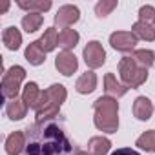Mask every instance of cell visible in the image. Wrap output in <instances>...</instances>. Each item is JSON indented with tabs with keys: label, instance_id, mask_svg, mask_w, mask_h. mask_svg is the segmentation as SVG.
I'll return each instance as SVG.
<instances>
[{
	"label": "cell",
	"instance_id": "obj_2",
	"mask_svg": "<svg viewBox=\"0 0 155 155\" xmlns=\"http://www.w3.org/2000/svg\"><path fill=\"white\" fill-rule=\"evenodd\" d=\"M93 122L97 126V130L104 131V133H115L119 130V102L113 97H99L93 102Z\"/></svg>",
	"mask_w": 155,
	"mask_h": 155
},
{
	"label": "cell",
	"instance_id": "obj_17",
	"mask_svg": "<svg viewBox=\"0 0 155 155\" xmlns=\"http://www.w3.org/2000/svg\"><path fill=\"white\" fill-rule=\"evenodd\" d=\"M6 113L11 120H22L28 113V106L22 99H13L6 104Z\"/></svg>",
	"mask_w": 155,
	"mask_h": 155
},
{
	"label": "cell",
	"instance_id": "obj_16",
	"mask_svg": "<svg viewBox=\"0 0 155 155\" xmlns=\"http://www.w3.org/2000/svg\"><path fill=\"white\" fill-rule=\"evenodd\" d=\"M2 40H4V44H6V48H8L9 51H17V49L22 46V35H20V31H18L15 26H9V28L4 29Z\"/></svg>",
	"mask_w": 155,
	"mask_h": 155
},
{
	"label": "cell",
	"instance_id": "obj_5",
	"mask_svg": "<svg viewBox=\"0 0 155 155\" xmlns=\"http://www.w3.org/2000/svg\"><path fill=\"white\" fill-rule=\"evenodd\" d=\"M24 79H26V69L22 66H11L9 69H6L2 77V97L9 101L17 99Z\"/></svg>",
	"mask_w": 155,
	"mask_h": 155
},
{
	"label": "cell",
	"instance_id": "obj_11",
	"mask_svg": "<svg viewBox=\"0 0 155 155\" xmlns=\"http://www.w3.org/2000/svg\"><path fill=\"white\" fill-rule=\"evenodd\" d=\"M95 88H97V75L93 71L82 73L79 79H77V82H75V90L81 95H90V93L95 91Z\"/></svg>",
	"mask_w": 155,
	"mask_h": 155
},
{
	"label": "cell",
	"instance_id": "obj_6",
	"mask_svg": "<svg viewBox=\"0 0 155 155\" xmlns=\"http://www.w3.org/2000/svg\"><path fill=\"white\" fill-rule=\"evenodd\" d=\"M82 57H84L86 66L91 68V69H97L106 62V51H104V48H102V44L99 40L88 42V46L82 51Z\"/></svg>",
	"mask_w": 155,
	"mask_h": 155
},
{
	"label": "cell",
	"instance_id": "obj_28",
	"mask_svg": "<svg viewBox=\"0 0 155 155\" xmlns=\"http://www.w3.org/2000/svg\"><path fill=\"white\" fill-rule=\"evenodd\" d=\"M111 155H140V153L135 151V150H131V148H119V150H115Z\"/></svg>",
	"mask_w": 155,
	"mask_h": 155
},
{
	"label": "cell",
	"instance_id": "obj_8",
	"mask_svg": "<svg viewBox=\"0 0 155 155\" xmlns=\"http://www.w3.org/2000/svg\"><path fill=\"white\" fill-rule=\"evenodd\" d=\"M79 18H81L79 8H77V6H71V4H66V6L58 8V11H57V15H55V24L68 29V28L73 26L75 22H79Z\"/></svg>",
	"mask_w": 155,
	"mask_h": 155
},
{
	"label": "cell",
	"instance_id": "obj_18",
	"mask_svg": "<svg viewBox=\"0 0 155 155\" xmlns=\"http://www.w3.org/2000/svg\"><path fill=\"white\" fill-rule=\"evenodd\" d=\"M131 33L137 38H142V40H148V42L155 40V28L151 24H148V22H142V20H137L131 26Z\"/></svg>",
	"mask_w": 155,
	"mask_h": 155
},
{
	"label": "cell",
	"instance_id": "obj_1",
	"mask_svg": "<svg viewBox=\"0 0 155 155\" xmlns=\"http://www.w3.org/2000/svg\"><path fill=\"white\" fill-rule=\"evenodd\" d=\"M26 131L24 155H75L71 140L66 135L64 124L55 117L48 120H37Z\"/></svg>",
	"mask_w": 155,
	"mask_h": 155
},
{
	"label": "cell",
	"instance_id": "obj_30",
	"mask_svg": "<svg viewBox=\"0 0 155 155\" xmlns=\"http://www.w3.org/2000/svg\"><path fill=\"white\" fill-rule=\"evenodd\" d=\"M8 8H9V2H6V4H4V8H2V13H6V11H8Z\"/></svg>",
	"mask_w": 155,
	"mask_h": 155
},
{
	"label": "cell",
	"instance_id": "obj_14",
	"mask_svg": "<svg viewBox=\"0 0 155 155\" xmlns=\"http://www.w3.org/2000/svg\"><path fill=\"white\" fill-rule=\"evenodd\" d=\"M40 97H42V91L38 90V84H37V82H28V84L24 86V91H22V101L26 102V106H28V108L37 110Z\"/></svg>",
	"mask_w": 155,
	"mask_h": 155
},
{
	"label": "cell",
	"instance_id": "obj_10",
	"mask_svg": "<svg viewBox=\"0 0 155 155\" xmlns=\"http://www.w3.org/2000/svg\"><path fill=\"white\" fill-rule=\"evenodd\" d=\"M24 150H26V131L24 130L13 131L6 139V153L8 155H20Z\"/></svg>",
	"mask_w": 155,
	"mask_h": 155
},
{
	"label": "cell",
	"instance_id": "obj_3",
	"mask_svg": "<svg viewBox=\"0 0 155 155\" xmlns=\"http://www.w3.org/2000/svg\"><path fill=\"white\" fill-rule=\"evenodd\" d=\"M68 97V91L62 84H51L46 91H42V97L37 106V120H48L55 119L60 111V106L64 104Z\"/></svg>",
	"mask_w": 155,
	"mask_h": 155
},
{
	"label": "cell",
	"instance_id": "obj_7",
	"mask_svg": "<svg viewBox=\"0 0 155 155\" xmlns=\"http://www.w3.org/2000/svg\"><path fill=\"white\" fill-rule=\"evenodd\" d=\"M139 38L131 31H115L110 35V44L113 49L122 51V53H133Z\"/></svg>",
	"mask_w": 155,
	"mask_h": 155
},
{
	"label": "cell",
	"instance_id": "obj_29",
	"mask_svg": "<svg viewBox=\"0 0 155 155\" xmlns=\"http://www.w3.org/2000/svg\"><path fill=\"white\" fill-rule=\"evenodd\" d=\"M75 155H91V153H88V151H82V150H77V153Z\"/></svg>",
	"mask_w": 155,
	"mask_h": 155
},
{
	"label": "cell",
	"instance_id": "obj_27",
	"mask_svg": "<svg viewBox=\"0 0 155 155\" xmlns=\"http://www.w3.org/2000/svg\"><path fill=\"white\" fill-rule=\"evenodd\" d=\"M139 20L151 24V22L155 20V8H153V6H142V8L139 9Z\"/></svg>",
	"mask_w": 155,
	"mask_h": 155
},
{
	"label": "cell",
	"instance_id": "obj_22",
	"mask_svg": "<svg viewBox=\"0 0 155 155\" xmlns=\"http://www.w3.org/2000/svg\"><path fill=\"white\" fill-rule=\"evenodd\" d=\"M42 22H44V17L40 13H28V15L22 17V28H24L26 33L38 31L40 26H42Z\"/></svg>",
	"mask_w": 155,
	"mask_h": 155
},
{
	"label": "cell",
	"instance_id": "obj_21",
	"mask_svg": "<svg viewBox=\"0 0 155 155\" xmlns=\"http://www.w3.org/2000/svg\"><path fill=\"white\" fill-rule=\"evenodd\" d=\"M130 57H131L140 68H144V69L151 68L153 62H155V53H153L151 49H135Z\"/></svg>",
	"mask_w": 155,
	"mask_h": 155
},
{
	"label": "cell",
	"instance_id": "obj_24",
	"mask_svg": "<svg viewBox=\"0 0 155 155\" xmlns=\"http://www.w3.org/2000/svg\"><path fill=\"white\" fill-rule=\"evenodd\" d=\"M20 9H26L29 13H46L51 9V2L49 0H29V2H18Z\"/></svg>",
	"mask_w": 155,
	"mask_h": 155
},
{
	"label": "cell",
	"instance_id": "obj_4",
	"mask_svg": "<svg viewBox=\"0 0 155 155\" xmlns=\"http://www.w3.org/2000/svg\"><path fill=\"white\" fill-rule=\"evenodd\" d=\"M119 75H120V81L122 84L130 90H135L139 86H142L148 81V69L140 68L131 57H124L119 62Z\"/></svg>",
	"mask_w": 155,
	"mask_h": 155
},
{
	"label": "cell",
	"instance_id": "obj_26",
	"mask_svg": "<svg viewBox=\"0 0 155 155\" xmlns=\"http://www.w3.org/2000/svg\"><path fill=\"white\" fill-rule=\"evenodd\" d=\"M115 8H117V0H101V2L95 4V13H97L99 18H104V17H108Z\"/></svg>",
	"mask_w": 155,
	"mask_h": 155
},
{
	"label": "cell",
	"instance_id": "obj_9",
	"mask_svg": "<svg viewBox=\"0 0 155 155\" xmlns=\"http://www.w3.org/2000/svg\"><path fill=\"white\" fill-rule=\"evenodd\" d=\"M55 68L58 69V73L69 77V75H73L77 71V68H79V60H77V57L71 51H60L55 57Z\"/></svg>",
	"mask_w": 155,
	"mask_h": 155
},
{
	"label": "cell",
	"instance_id": "obj_25",
	"mask_svg": "<svg viewBox=\"0 0 155 155\" xmlns=\"http://www.w3.org/2000/svg\"><path fill=\"white\" fill-rule=\"evenodd\" d=\"M135 146H139L140 150H146V151H150V153H155V130L144 131V133L137 139Z\"/></svg>",
	"mask_w": 155,
	"mask_h": 155
},
{
	"label": "cell",
	"instance_id": "obj_15",
	"mask_svg": "<svg viewBox=\"0 0 155 155\" xmlns=\"http://www.w3.org/2000/svg\"><path fill=\"white\" fill-rule=\"evenodd\" d=\"M26 60H28L29 64H33V66H40V64L46 62V51L42 49V46H40L38 40L31 42V44L26 48Z\"/></svg>",
	"mask_w": 155,
	"mask_h": 155
},
{
	"label": "cell",
	"instance_id": "obj_20",
	"mask_svg": "<svg viewBox=\"0 0 155 155\" xmlns=\"http://www.w3.org/2000/svg\"><path fill=\"white\" fill-rule=\"evenodd\" d=\"M111 148V140L99 135V137H91L90 142H88V150L91 155H106Z\"/></svg>",
	"mask_w": 155,
	"mask_h": 155
},
{
	"label": "cell",
	"instance_id": "obj_12",
	"mask_svg": "<svg viewBox=\"0 0 155 155\" xmlns=\"http://www.w3.org/2000/svg\"><path fill=\"white\" fill-rule=\"evenodd\" d=\"M104 91H106V95H108V97L119 99V97L126 95L128 88H126L122 82H119V81H117V77H115L113 73H106V77H104Z\"/></svg>",
	"mask_w": 155,
	"mask_h": 155
},
{
	"label": "cell",
	"instance_id": "obj_19",
	"mask_svg": "<svg viewBox=\"0 0 155 155\" xmlns=\"http://www.w3.org/2000/svg\"><path fill=\"white\" fill-rule=\"evenodd\" d=\"M79 38H81V35L75 29H62L58 33V46L62 48V51H69L79 44Z\"/></svg>",
	"mask_w": 155,
	"mask_h": 155
},
{
	"label": "cell",
	"instance_id": "obj_13",
	"mask_svg": "<svg viewBox=\"0 0 155 155\" xmlns=\"http://www.w3.org/2000/svg\"><path fill=\"white\" fill-rule=\"evenodd\" d=\"M153 113V104L148 97H137L135 102H133V115L139 119V120H150Z\"/></svg>",
	"mask_w": 155,
	"mask_h": 155
},
{
	"label": "cell",
	"instance_id": "obj_23",
	"mask_svg": "<svg viewBox=\"0 0 155 155\" xmlns=\"http://www.w3.org/2000/svg\"><path fill=\"white\" fill-rule=\"evenodd\" d=\"M38 42H40V46H42V49H44L46 53L53 51V49L58 46V35H57V29H55V28H48V29L44 31V35L38 38Z\"/></svg>",
	"mask_w": 155,
	"mask_h": 155
}]
</instances>
